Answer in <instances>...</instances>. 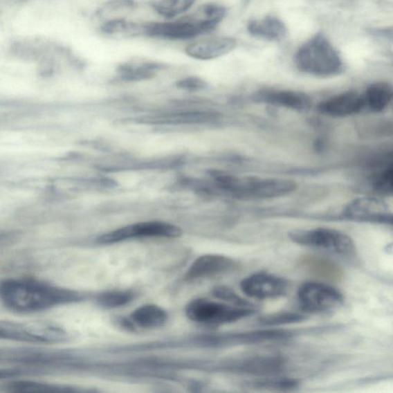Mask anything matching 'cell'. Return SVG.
I'll use <instances>...</instances> for the list:
<instances>
[{
	"label": "cell",
	"mask_w": 393,
	"mask_h": 393,
	"mask_svg": "<svg viewBox=\"0 0 393 393\" xmlns=\"http://www.w3.org/2000/svg\"><path fill=\"white\" fill-rule=\"evenodd\" d=\"M136 7L135 0H109L98 10L97 15L103 16L107 13L131 10L135 9Z\"/></svg>",
	"instance_id": "cell-29"
},
{
	"label": "cell",
	"mask_w": 393,
	"mask_h": 393,
	"mask_svg": "<svg viewBox=\"0 0 393 393\" xmlns=\"http://www.w3.org/2000/svg\"><path fill=\"white\" fill-rule=\"evenodd\" d=\"M217 118L219 116L212 111H191L158 116L150 121L164 125H202L214 122Z\"/></svg>",
	"instance_id": "cell-21"
},
{
	"label": "cell",
	"mask_w": 393,
	"mask_h": 393,
	"mask_svg": "<svg viewBox=\"0 0 393 393\" xmlns=\"http://www.w3.org/2000/svg\"><path fill=\"white\" fill-rule=\"evenodd\" d=\"M212 293L214 297L217 299L228 302L232 305L243 307H255L254 305L249 303L248 301L244 300L238 296L234 291L228 289L227 286H217L214 289Z\"/></svg>",
	"instance_id": "cell-28"
},
{
	"label": "cell",
	"mask_w": 393,
	"mask_h": 393,
	"mask_svg": "<svg viewBox=\"0 0 393 393\" xmlns=\"http://www.w3.org/2000/svg\"><path fill=\"white\" fill-rule=\"evenodd\" d=\"M168 319L163 308L154 304H147L136 309L128 319L122 320V325L129 331L136 328L154 329L164 326Z\"/></svg>",
	"instance_id": "cell-16"
},
{
	"label": "cell",
	"mask_w": 393,
	"mask_h": 393,
	"mask_svg": "<svg viewBox=\"0 0 393 393\" xmlns=\"http://www.w3.org/2000/svg\"><path fill=\"white\" fill-rule=\"evenodd\" d=\"M66 48L55 42L39 37L19 38L11 42L9 53L19 60L37 61L62 55Z\"/></svg>",
	"instance_id": "cell-11"
},
{
	"label": "cell",
	"mask_w": 393,
	"mask_h": 393,
	"mask_svg": "<svg viewBox=\"0 0 393 393\" xmlns=\"http://www.w3.org/2000/svg\"><path fill=\"white\" fill-rule=\"evenodd\" d=\"M385 251L388 255L393 256V241L385 246Z\"/></svg>",
	"instance_id": "cell-32"
},
{
	"label": "cell",
	"mask_w": 393,
	"mask_h": 393,
	"mask_svg": "<svg viewBox=\"0 0 393 393\" xmlns=\"http://www.w3.org/2000/svg\"><path fill=\"white\" fill-rule=\"evenodd\" d=\"M299 71L317 77H333L344 71L341 54L324 34H316L302 45L294 56Z\"/></svg>",
	"instance_id": "cell-3"
},
{
	"label": "cell",
	"mask_w": 393,
	"mask_h": 393,
	"mask_svg": "<svg viewBox=\"0 0 393 393\" xmlns=\"http://www.w3.org/2000/svg\"><path fill=\"white\" fill-rule=\"evenodd\" d=\"M214 186L239 199H275L296 190L293 181L255 177L238 178L226 172H210Z\"/></svg>",
	"instance_id": "cell-2"
},
{
	"label": "cell",
	"mask_w": 393,
	"mask_h": 393,
	"mask_svg": "<svg viewBox=\"0 0 393 393\" xmlns=\"http://www.w3.org/2000/svg\"><path fill=\"white\" fill-rule=\"evenodd\" d=\"M320 113L333 118L348 117L363 111L362 93L347 91L322 101L318 107Z\"/></svg>",
	"instance_id": "cell-12"
},
{
	"label": "cell",
	"mask_w": 393,
	"mask_h": 393,
	"mask_svg": "<svg viewBox=\"0 0 393 393\" xmlns=\"http://www.w3.org/2000/svg\"><path fill=\"white\" fill-rule=\"evenodd\" d=\"M0 297L6 308L21 313L44 311L82 300L81 295L74 291L27 279L3 280Z\"/></svg>",
	"instance_id": "cell-1"
},
{
	"label": "cell",
	"mask_w": 393,
	"mask_h": 393,
	"mask_svg": "<svg viewBox=\"0 0 393 393\" xmlns=\"http://www.w3.org/2000/svg\"><path fill=\"white\" fill-rule=\"evenodd\" d=\"M387 213V205L375 198H362L351 202L345 214L356 219L374 221L378 217Z\"/></svg>",
	"instance_id": "cell-20"
},
{
	"label": "cell",
	"mask_w": 393,
	"mask_h": 393,
	"mask_svg": "<svg viewBox=\"0 0 393 393\" xmlns=\"http://www.w3.org/2000/svg\"><path fill=\"white\" fill-rule=\"evenodd\" d=\"M195 2L196 0H158L153 8L160 16L173 19L187 12Z\"/></svg>",
	"instance_id": "cell-23"
},
{
	"label": "cell",
	"mask_w": 393,
	"mask_h": 393,
	"mask_svg": "<svg viewBox=\"0 0 393 393\" xmlns=\"http://www.w3.org/2000/svg\"><path fill=\"white\" fill-rule=\"evenodd\" d=\"M165 65L156 62L134 61L123 63L117 71L122 81H140L152 78Z\"/></svg>",
	"instance_id": "cell-19"
},
{
	"label": "cell",
	"mask_w": 393,
	"mask_h": 393,
	"mask_svg": "<svg viewBox=\"0 0 393 393\" xmlns=\"http://www.w3.org/2000/svg\"><path fill=\"white\" fill-rule=\"evenodd\" d=\"M177 86L180 89L189 91V92H196L205 89L208 86L207 82L199 77L191 76L181 80L177 82Z\"/></svg>",
	"instance_id": "cell-30"
},
{
	"label": "cell",
	"mask_w": 393,
	"mask_h": 393,
	"mask_svg": "<svg viewBox=\"0 0 393 393\" xmlns=\"http://www.w3.org/2000/svg\"><path fill=\"white\" fill-rule=\"evenodd\" d=\"M374 221L390 223L391 224V226H393V214L385 213L380 217H378Z\"/></svg>",
	"instance_id": "cell-31"
},
{
	"label": "cell",
	"mask_w": 393,
	"mask_h": 393,
	"mask_svg": "<svg viewBox=\"0 0 393 393\" xmlns=\"http://www.w3.org/2000/svg\"><path fill=\"white\" fill-rule=\"evenodd\" d=\"M241 289L245 295L257 300L276 299L285 296L289 283L282 277L266 273H257L244 278Z\"/></svg>",
	"instance_id": "cell-10"
},
{
	"label": "cell",
	"mask_w": 393,
	"mask_h": 393,
	"mask_svg": "<svg viewBox=\"0 0 393 393\" xmlns=\"http://www.w3.org/2000/svg\"><path fill=\"white\" fill-rule=\"evenodd\" d=\"M134 298L135 293L131 291H110L98 295L96 302L104 309H116L128 305Z\"/></svg>",
	"instance_id": "cell-25"
},
{
	"label": "cell",
	"mask_w": 393,
	"mask_h": 393,
	"mask_svg": "<svg viewBox=\"0 0 393 393\" xmlns=\"http://www.w3.org/2000/svg\"><path fill=\"white\" fill-rule=\"evenodd\" d=\"M304 318V316L300 313L284 312L266 315L259 319V322L264 326H282L296 324Z\"/></svg>",
	"instance_id": "cell-26"
},
{
	"label": "cell",
	"mask_w": 393,
	"mask_h": 393,
	"mask_svg": "<svg viewBox=\"0 0 393 393\" xmlns=\"http://www.w3.org/2000/svg\"><path fill=\"white\" fill-rule=\"evenodd\" d=\"M362 96L363 111L378 113L387 109L393 101V84L387 82L371 84Z\"/></svg>",
	"instance_id": "cell-17"
},
{
	"label": "cell",
	"mask_w": 393,
	"mask_h": 393,
	"mask_svg": "<svg viewBox=\"0 0 393 393\" xmlns=\"http://www.w3.org/2000/svg\"><path fill=\"white\" fill-rule=\"evenodd\" d=\"M0 336L6 340L44 344L64 342L68 340V334L60 327L40 322L1 321Z\"/></svg>",
	"instance_id": "cell-6"
},
{
	"label": "cell",
	"mask_w": 393,
	"mask_h": 393,
	"mask_svg": "<svg viewBox=\"0 0 393 393\" xmlns=\"http://www.w3.org/2000/svg\"><path fill=\"white\" fill-rule=\"evenodd\" d=\"M216 28L202 22L194 13L171 22L143 24V37L168 40H187L210 33Z\"/></svg>",
	"instance_id": "cell-7"
},
{
	"label": "cell",
	"mask_w": 393,
	"mask_h": 393,
	"mask_svg": "<svg viewBox=\"0 0 393 393\" xmlns=\"http://www.w3.org/2000/svg\"><path fill=\"white\" fill-rule=\"evenodd\" d=\"M237 47V41L232 37H221L203 39L188 45L185 53L190 57L203 61L221 57Z\"/></svg>",
	"instance_id": "cell-14"
},
{
	"label": "cell",
	"mask_w": 393,
	"mask_h": 393,
	"mask_svg": "<svg viewBox=\"0 0 393 393\" xmlns=\"http://www.w3.org/2000/svg\"><path fill=\"white\" fill-rule=\"evenodd\" d=\"M255 100L273 107L289 109L299 112L308 111L312 104L310 96L294 90H263L255 95Z\"/></svg>",
	"instance_id": "cell-13"
},
{
	"label": "cell",
	"mask_w": 393,
	"mask_h": 393,
	"mask_svg": "<svg viewBox=\"0 0 393 393\" xmlns=\"http://www.w3.org/2000/svg\"><path fill=\"white\" fill-rule=\"evenodd\" d=\"M11 392H80L81 390L67 387V385H53L35 381H15L10 383L8 387Z\"/></svg>",
	"instance_id": "cell-24"
},
{
	"label": "cell",
	"mask_w": 393,
	"mask_h": 393,
	"mask_svg": "<svg viewBox=\"0 0 393 393\" xmlns=\"http://www.w3.org/2000/svg\"><path fill=\"white\" fill-rule=\"evenodd\" d=\"M248 31L253 37L268 41H282L289 35L285 24L275 16L250 20Z\"/></svg>",
	"instance_id": "cell-18"
},
{
	"label": "cell",
	"mask_w": 393,
	"mask_h": 393,
	"mask_svg": "<svg viewBox=\"0 0 393 393\" xmlns=\"http://www.w3.org/2000/svg\"><path fill=\"white\" fill-rule=\"evenodd\" d=\"M373 186L377 192L393 196V164L375 175Z\"/></svg>",
	"instance_id": "cell-27"
},
{
	"label": "cell",
	"mask_w": 393,
	"mask_h": 393,
	"mask_svg": "<svg viewBox=\"0 0 393 393\" xmlns=\"http://www.w3.org/2000/svg\"><path fill=\"white\" fill-rule=\"evenodd\" d=\"M255 312V307L229 305L206 299L194 300L185 308L189 320L203 325L230 324L250 317Z\"/></svg>",
	"instance_id": "cell-4"
},
{
	"label": "cell",
	"mask_w": 393,
	"mask_h": 393,
	"mask_svg": "<svg viewBox=\"0 0 393 393\" xmlns=\"http://www.w3.org/2000/svg\"><path fill=\"white\" fill-rule=\"evenodd\" d=\"M181 235L182 230L174 224L163 221H147L110 231L98 237L97 242L100 244H112L135 238H177Z\"/></svg>",
	"instance_id": "cell-9"
},
{
	"label": "cell",
	"mask_w": 393,
	"mask_h": 393,
	"mask_svg": "<svg viewBox=\"0 0 393 393\" xmlns=\"http://www.w3.org/2000/svg\"><path fill=\"white\" fill-rule=\"evenodd\" d=\"M298 299L301 310L310 313H329L342 306V294L334 287L319 282H307L300 287Z\"/></svg>",
	"instance_id": "cell-8"
},
{
	"label": "cell",
	"mask_w": 393,
	"mask_h": 393,
	"mask_svg": "<svg viewBox=\"0 0 393 393\" xmlns=\"http://www.w3.org/2000/svg\"><path fill=\"white\" fill-rule=\"evenodd\" d=\"M232 259L221 255H205L196 258L188 268L185 279L195 280L212 277L226 273L234 268Z\"/></svg>",
	"instance_id": "cell-15"
},
{
	"label": "cell",
	"mask_w": 393,
	"mask_h": 393,
	"mask_svg": "<svg viewBox=\"0 0 393 393\" xmlns=\"http://www.w3.org/2000/svg\"><path fill=\"white\" fill-rule=\"evenodd\" d=\"M143 24L131 22L125 18L117 17L105 21L100 31L104 36L111 37H143Z\"/></svg>",
	"instance_id": "cell-22"
},
{
	"label": "cell",
	"mask_w": 393,
	"mask_h": 393,
	"mask_svg": "<svg viewBox=\"0 0 393 393\" xmlns=\"http://www.w3.org/2000/svg\"><path fill=\"white\" fill-rule=\"evenodd\" d=\"M289 237L298 244L325 250L335 255L351 257L356 254L352 238L338 230L325 228L297 230L291 231Z\"/></svg>",
	"instance_id": "cell-5"
}]
</instances>
